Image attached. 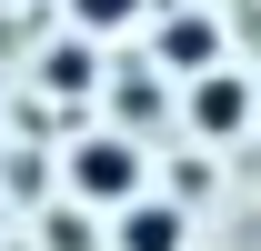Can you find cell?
Masks as SVG:
<instances>
[{
    "instance_id": "1",
    "label": "cell",
    "mask_w": 261,
    "mask_h": 251,
    "mask_svg": "<svg viewBox=\"0 0 261 251\" xmlns=\"http://www.w3.org/2000/svg\"><path fill=\"white\" fill-rule=\"evenodd\" d=\"M70 181L91 191V201H141V181H151V171H141V151H130V141H81V151H70Z\"/></svg>"
},
{
    "instance_id": "2",
    "label": "cell",
    "mask_w": 261,
    "mask_h": 251,
    "mask_svg": "<svg viewBox=\"0 0 261 251\" xmlns=\"http://www.w3.org/2000/svg\"><path fill=\"white\" fill-rule=\"evenodd\" d=\"M191 121L221 141V131H241V121H251V91H241L231 70H201V81H191Z\"/></svg>"
},
{
    "instance_id": "3",
    "label": "cell",
    "mask_w": 261,
    "mask_h": 251,
    "mask_svg": "<svg viewBox=\"0 0 261 251\" xmlns=\"http://www.w3.org/2000/svg\"><path fill=\"white\" fill-rule=\"evenodd\" d=\"M121 251H181V211L171 201H130L121 211Z\"/></svg>"
},
{
    "instance_id": "4",
    "label": "cell",
    "mask_w": 261,
    "mask_h": 251,
    "mask_svg": "<svg viewBox=\"0 0 261 251\" xmlns=\"http://www.w3.org/2000/svg\"><path fill=\"white\" fill-rule=\"evenodd\" d=\"M161 51H171V61H181V70H201V61H211V51H221V40L201 31V20H171V40H161Z\"/></svg>"
},
{
    "instance_id": "5",
    "label": "cell",
    "mask_w": 261,
    "mask_h": 251,
    "mask_svg": "<svg viewBox=\"0 0 261 251\" xmlns=\"http://www.w3.org/2000/svg\"><path fill=\"white\" fill-rule=\"evenodd\" d=\"M70 20L81 31H121V20H141V0H70Z\"/></svg>"
}]
</instances>
